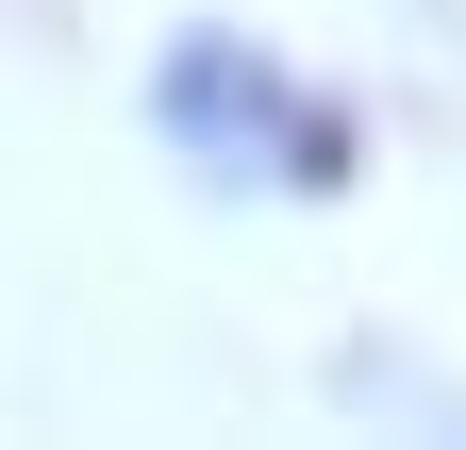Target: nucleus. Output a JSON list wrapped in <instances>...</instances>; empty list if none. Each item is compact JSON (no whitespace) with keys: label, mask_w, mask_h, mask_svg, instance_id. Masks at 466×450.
Listing matches in <instances>:
<instances>
[{"label":"nucleus","mask_w":466,"mask_h":450,"mask_svg":"<svg viewBox=\"0 0 466 450\" xmlns=\"http://www.w3.org/2000/svg\"><path fill=\"white\" fill-rule=\"evenodd\" d=\"M134 100H150V150L217 200H350V167H367V118L233 17H184Z\"/></svg>","instance_id":"nucleus-1"}]
</instances>
